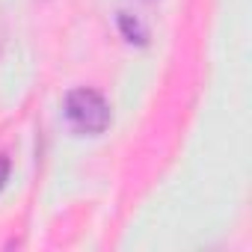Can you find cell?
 Instances as JSON below:
<instances>
[{
  "mask_svg": "<svg viewBox=\"0 0 252 252\" xmlns=\"http://www.w3.org/2000/svg\"><path fill=\"white\" fill-rule=\"evenodd\" d=\"M6 178H9V158H6V155H0V190H3Z\"/></svg>",
  "mask_w": 252,
  "mask_h": 252,
  "instance_id": "3957f363",
  "label": "cell"
},
{
  "mask_svg": "<svg viewBox=\"0 0 252 252\" xmlns=\"http://www.w3.org/2000/svg\"><path fill=\"white\" fill-rule=\"evenodd\" d=\"M119 27H122L125 36H128V42H137V45L146 42V27H143L137 18H131L128 12H119Z\"/></svg>",
  "mask_w": 252,
  "mask_h": 252,
  "instance_id": "7a4b0ae2",
  "label": "cell"
},
{
  "mask_svg": "<svg viewBox=\"0 0 252 252\" xmlns=\"http://www.w3.org/2000/svg\"><path fill=\"white\" fill-rule=\"evenodd\" d=\"M65 119L74 131L95 137V134H104L110 125V104L104 101L101 92L80 86L65 95Z\"/></svg>",
  "mask_w": 252,
  "mask_h": 252,
  "instance_id": "6da1fadb",
  "label": "cell"
},
{
  "mask_svg": "<svg viewBox=\"0 0 252 252\" xmlns=\"http://www.w3.org/2000/svg\"><path fill=\"white\" fill-rule=\"evenodd\" d=\"M0 42H3V39H0Z\"/></svg>",
  "mask_w": 252,
  "mask_h": 252,
  "instance_id": "277c9868",
  "label": "cell"
}]
</instances>
